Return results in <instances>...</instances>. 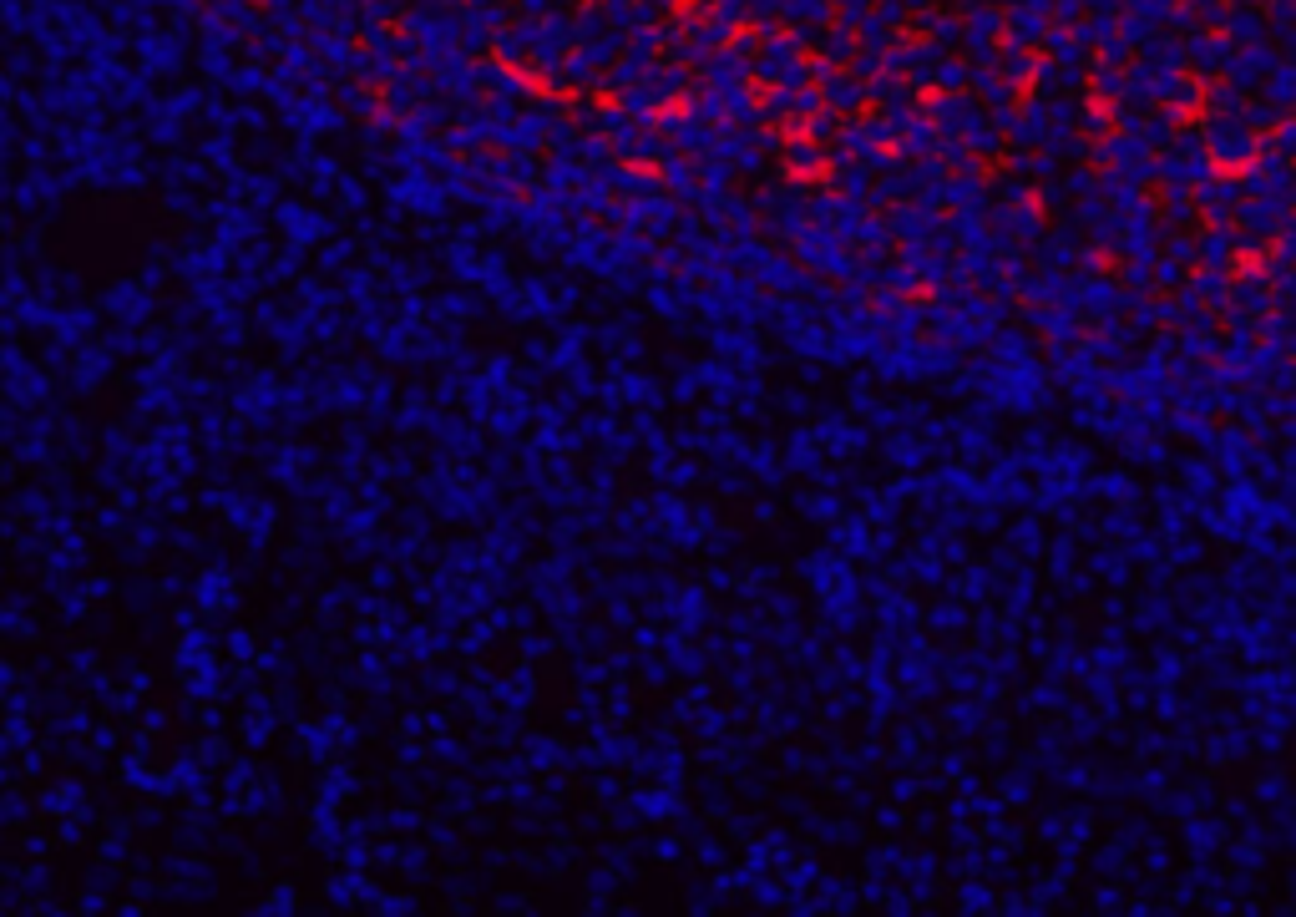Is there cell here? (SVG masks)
Here are the masks:
<instances>
[{"mask_svg": "<svg viewBox=\"0 0 1296 917\" xmlns=\"http://www.w3.org/2000/svg\"><path fill=\"white\" fill-rule=\"evenodd\" d=\"M385 198H390V208H395V213H400V208H405V213H421V218H436V213H446V188H441L436 178H426V168H421V173H411L405 183H395Z\"/></svg>", "mask_w": 1296, "mask_h": 917, "instance_id": "6da1fadb", "label": "cell"}, {"mask_svg": "<svg viewBox=\"0 0 1296 917\" xmlns=\"http://www.w3.org/2000/svg\"><path fill=\"white\" fill-rule=\"evenodd\" d=\"M279 228H284L289 249H319L324 239L335 234L330 218H324L319 208H309V203H284V208H279Z\"/></svg>", "mask_w": 1296, "mask_h": 917, "instance_id": "7a4b0ae2", "label": "cell"}, {"mask_svg": "<svg viewBox=\"0 0 1296 917\" xmlns=\"http://www.w3.org/2000/svg\"><path fill=\"white\" fill-rule=\"evenodd\" d=\"M279 406H284V391H279L274 375H249V380L233 391V411H238L243 421H259V426H264Z\"/></svg>", "mask_w": 1296, "mask_h": 917, "instance_id": "3957f363", "label": "cell"}, {"mask_svg": "<svg viewBox=\"0 0 1296 917\" xmlns=\"http://www.w3.org/2000/svg\"><path fill=\"white\" fill-rule=\"evenodd\" d=\"M102 304H107V315H117L122 325H147V320H152V294H147L142 279H137V284H132V279H127V284H112Z\"/></svg>", "mask_w": 1296, "mask_h": 917, "instance_id": "277c9868", "label": "cell"}, {"mask_svg": "<svg viewBox=\"0 0 1296 917\" xmlns=\"http://www.w3.org/2000/svg\"><path fill=\"white\" fill-rule=\"evenodd\" d=\"M638 821H679L684 816V801H679V786H664V781H654V786H643V791H633V806H628Z\"/></svg>", "mask_w": 1296, "mask_h": 917, "instance_id": "5b68a950", "label": "cell"}, {"mask_svg": "<svg viewBox=\"0 0 1296 917\" xmlns=\"http://www.w3.org/2000/svg\"><path fill=\"white\" fill-rule=\"evenodd\" d=\"M193 598H198L203 614H228V608L238 603V583H233L228 568H203L198 583H193Z\"/></svg>", "mask_w": 1296, "mask_h": 917, "instance_id": "8992f818", "label": "cell"}, {"mask_svg": "<svg viewBox=\"0 0 1296 917\" xmlns=\"http://www.w3.org/2000/svg\"><path fill=\"white\" fill-rule=\"evenodd\" d=\"M567 755H573V750H567V745H562V740H547V735H532V740H527V755H522V766H527V771H537V776H542V771H557V766H567Z\"/></svg>", "mask_w": 1296, "mask_h": 917, "instance_id": "52a82bcc", "label": "cell"}, {"mask_svg": "<svg viewBox=\"0 0 1296 917\" xmlns=\"http://www.w3.org/2000/svg\"><path fill=\"white\" fill-rule=\"evenodd\" d=\"M355 791V776H350V766H340V760H324V776H319V801L324 806H345V796Z\"/></svg>", "mask_w": 1296, "mask_h": 917, "instance_id": "ba28073f", "label": "cell"}, {"mask_svg": "<svg viewBox=\"0 0 1296 917\" xmlns=\"http://www.w3.org/2000/svg\"><path fill=\"white\" fill-rule=\"evenodd\" d=\"M492 695H497L507 710H527V705H532V695H537V679H532V669H517L512 679L492 684Z\"/></svg>", "mask_w": 1296, "mask_h": 917, "instance_id": "9c48e42d", "label": "cell"}, {"mask_svg": "<svg viewBox=\"0 0 1296 917\" xmlns=\"http://www.w3.org/2000/svg\"><path fill=\"white\" fill-rule=\"evenodd\" d=\"M81 796H87V791H81L76 781L46 786V791H41V811H51V816H81V811H87V806H81Z\"/></svg>", "mask_w": 1296, "mask_h": 917, "instance_id": "30bf717a", "label": "cell"}, {"mask_svg": "<svg viewBox=\"0 0 1296 917\" xmlns=\"http://www.w3.org/2000/svg\"><path fill=\"white\" fill-rule=\"evenodd\" d=\"M269 735H274V705L254 695V700H249V715H243V740H249V745H264Z\"/></svg>", "mask_w": 1296, "mask_h": 917, "instance_id": "8fae6325", "label": "cell"}, {"mask_svg": "<svg viewBox=\"0 0 1296 917\" xmlns=\"http://www.w3.org/2000/svg\"><path fill=\"white\" fill-rule=\"evenodd\" d=\"M431 310H436V320H446V325H461V320H471V315H476V299L456 289V294H441V299L431 304Z\"/></svg>", "mask_w": 1296, "mask_h": 917, "instance_id": "7c38bea8", "label": "cell"}, {"mask_svg": "<svg viewBox=\"0 0 1296 917\" xmlns=\"http://www.w3.org/2000/svg\"><path fill=\"white\" fill-rule=\"evenodd\" d=\"M476 375L486 380V386H512V380H517V360H512V355H486V365H481Z\"/></svg>", "mask_w": 1296, "mask_h": 917, "instance_id": "4fadbf2b", "label": "cell"}, {"mask_svg": "<svg viewBox=\"0 0 1296 917\" xmlns=\"http://www.w3.org/2000/svg\"><path fill=\"white\" fill-rule=\"evenodd\" d=\"M319 249H324V254H319V264H324V269H340V264H350V259H355V239H324Z\"/></svg>", "mask_w": 1296, "mask_h": 917, "instance_id": "5bb4252c", "label": "cell"}, {"mask_svg": "<svg viewBox=\"0 0 1296 917\" xmlns=\"http://www.w3.org/2000/svg\"><path fill=\"white\" fill-rule=\"evenodd\" d=\"M228 654H233V659H259L254 634H249V629H233V634H228Z\"/></svg>", "mask_w": 1296, "mask_h": 917, "instance_id": "9a60e30c", "label": "cell"}, {"mask_svg": "<svg viewBox=\"0 0 1296 917\" xmlns=\"http://www.w3.org/2000/svg\"><path fill=\"white\" fill-rule=\"evenodd\" d=\"M335 198H340V203H345V208H350V213H360V208H365V203H370V198H365V188H360V183H355V178H350V183H345V178H340V188H335Z\"/></svg>", "mask_w": 1296, "mask_h": 917, "instance_id": "2e32d148", "label": "cell"}, {"mask_svg": "<svg viewBox=\"0 0 1296 917\" xmlns=\"http://www.w3.org/2000/svg\"><path fill=\"white\" fill-rule=\"evenodd\" d=\"M31 806H26V796H0V821H21Z\"/></svg>", "mask_w": 1296, "mask_h": 917, "instance_id": "e0dca14e", "label": "cell"}, {"mask_svg": "<svg viewBox=\"0 0 1296 917\" xmlns=\"http://www.w3.org/2000/svg\"><path fill=\"white\" fill-rule=\"evenodd\" d=\"M654 857L674 862V857H679V842H674V836H659V842H654Z\"/></svg>", "mask_w": 1296, "mask_h": 917, "instance_id": "ac0fdd59", "label": "cell"}]
</instances>
